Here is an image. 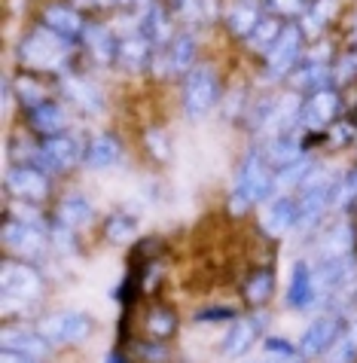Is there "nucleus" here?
Segmentation results:
<instances>
[{"mask_svg":"<svg viewBox=\"0 0 357 363\" xmlns=\"http://www.w3.org/2000/svg\"><path fill=\"white\" fill-rule=\"evenodd\" d=\"M70 52H74V43L49 31L46 25H34L18 40V62L34 74H65Z\"/></svg>","mask_w":357,"mask_h":363,"instance_id":"1","label":"nucleus"},{"mask_svg":"<svg viewBox=\"0 0 357 363\" xmlns=\"http://www.w3.org/2000/svg\"><path fill=\"white\" fill-rule=\"evenodd\" d=\"M217 98H220V79L214 74V67L196 65L187 77H183L180 101H183L187 116H192V119L208 116L214 110V104H217Z\"/></svg>","mask_w":357,"mask_h":363,"instance_id":"2","label":"nucleus"},{"mask_svg":"<svg viewBox=\"0 0 357 363\" xmlns=\"http://www.w3.org/2000/svg\"><path fill=\"white\" fill-rule=\"evenodd\" d=\"M40 330L53 345H83L95 333V318L79 308H61L40 320Z\"/></svg>","mask_w":357,"mask_h":363,"instance_id":"3","label":"nucleus"},{"mask_svg":"<svg viewBox=\"0 0 357 363\" xmlns=\"http://www.w3.org/2000/svg\"><path fill=\"white\" fill-rule=\"evenodd\" d=\"M0 290H4V299H16L18 306H28V302H37L43 296V275L28 259H4Z\"/></svg>","mask_w":357,"mask_h":363,"instance_id":"4","label":"nucleus"},{"mask_svg":"<svg viewBox=\"0 0 357 363\" xmlns=\"http://www.w3.org/2000/svg\"><path fill=\"white\" fill-rule=\"evenodd\" d=\"M302 52H305L302 28H300V22H287L281 37L275 40V46L266 52V77L269 79H287L293 70L300 67Z\"/></svg>","mask_w":357,"mask_h":363,"instance_id":"5","label":"nucleus"},{"mask_svg":"<svg viewBox=\"0 0 357 363\" xmlns=\"http://www.w3.org/2000/svg\"><path fill=\"white\" fill-rule=\"evenodd\" d=\"M236 193H241L244 199L251 201V205H266V201L275 199V193H278V184H275V171L266 165V159L260 156V150L248 153V159L241 162Z\"/></svg>","mask_w":357,"mask_h":363,"instance_id":"6","label":"nucleus"},{"mask_svg":"<svg viewBox=\"0 0 357 363\" xmlns=\"http://www.w3.org/2000/svg\"><path fill=\"white\" fill-rule=\"evenodd\" d=\"M6 193L18 199V201H31V205H43V201L49 199V174L43 168L37 165H28V162H16L6 168Z\"/></svg>","mask_w":357,"mask_h":363,"instance_id":"7","label":"nucleus"},{"mask_svg":"<svg viewBox=\"0 0 357 363\" xmlns=\"http://www.w3.org/2000/svg\"><path fill=\"white\" fill-rule=\"evenodd\" d=\"M40 153H37V168H43L46 174L49 171H67L74 168L77 162H83V144L70 135V132H61V135H49V138H40Z\"/></svg>","mask_w":357,"mask_h":363,"instance_id":"8","label":"nucleus"},{"mask_svg":"<svg viewBox=\"0 0 357 363\" xmlns=\"http://www.w3.org/2000/svg\"><path fill=\"white\" fill-rule=\"evenodd\" d=\"M0 238H4V247L13 250L18 259H34V257H43L46 254L49 232L31 226V223H22V220H16V217L6 214Z\"/></svg>","mask_w":357,"mask_h":363,"instance_id":"9","label":"nucleus"},{"mask_svg":"<svg viewBox=\"0 0 357 363\" xmlns=\"http://www.w3.org/2000/svg\"><path fill=\"white\" fill-rule=\"evenodd\" d=\"M342 333H345V320L339 315H318L309 324V330L302 333L297 351L305 360L321 357V354H327V351L336 345V339H339Z\"/></svg>","mask_w":357,"mask_h":363,"instance_id":"10","label":"nucleus"},{"mask_svg":"<svg viewBox=\"0 0 357 363\" xmlns=\"http://www.w3.org/2000/svg\"><path fill=\"white\" fill-rule=\"evenodd\" d=\"M339 116H342V95L336 92V89H321V92H312L302 101L300 123L309 128V132H324V128H330Z\"/></svg>","mask_w":357,"mask_h":363,"instance_id":"11","label":"nucleus"},{"mask_svg":"<svg viewBox=\"0 0 357 363\" xmlns=\"http://www.w3.org/2000/svg\"><path fill=\"white\" fill-rule=\"evenodd\" d=\"M0 348L31 360H46L49 351H53V342L43 336L40 327L34 330L28 324H13V327H4V333H0Z\"/></svg>","mask_w":357,"mask_h":363,"instance_id":"12","label":"nucleus"},{"mask_svg":"<svg viewBox=\"0 0 357 363\" xmlns=\"http://www.w3.org/2000/svg\"><path fill=\"white\" fill-rule=\"evenodd\" d=\"M40 25H46L49 31L61 34L65 40H70V43H79L89 22L83 18L77 4H70V0L67 4L65 0H55V4H46L43 9H40Z\"/></svg>","mask_w":357,"mask_h":363,"instance_id":"13","label":"nucleus"},{"mask_svg":"<svg viewBox=\"0 0 357 363\" xmlns=\"http://www.w3.org/2000/svg\"><path fill=\"white\" fill-rule=\"evenodd\" d=\"M61 95H65L70 101V107L83 110V113L89 116H98L104 113V92H101L98 83H92V79H86L83 74H61Z\"/></svg>","mask_w":357,"mask_h":363,"instance_id":"14","label":"nucleus"},{"mask_svg":"<svg viewBox=\"0 0 357 363\" xmlns=\"http://www.w3.org/2000/svg\"><path fill=\"white\" fill-rule=\"evenodd\" d=\"M297 223H300V205L290 196H275L260 211V226L272 238H284L287 232L297 229Z\"/></svg>","mask_w":357,"mask_h":363,"instance_id":"15","label":"nucleus"},{"mask_svg":"<svg viewBox=\"0 0 357 363\" xmlns=\"http://www.w3.org/2000/svg\"><path fill=\"white\" fill-rule=\"evenodd\" d=\"M196 52H199V46H196V37L192 34H177L175 40L168 43V49H162V52H156V67H159V74L162 77H168V74H183L187 77L192 67H196Z\"/></svg>","mask_w":357,"mask_h":363,"instance_id":"16","label":"nucleus"},{"mask_svg":"<svg viewBox=\"0 0 357 363\" xmlns=\"http://www.w3.org/2000/svg\"><path fill=\"white\" fill-rule=\"evenodd\" d=\"M266 330V315H248V318H236L232 327L226 330V339H223V354L226 357H241L248 354L251 345L263 336Z\"/></svg>","mask_w":357,"mask_h":363,"instance_id":"17","label":"nucleus"},{"mask_svg":"<svg viewBox=\"0 0 357 363\" xmlns=\"http://www.w3.org/2000/svg\"><path fill=\"white\" fill-rule=\"evenodd\" d=\"M119 43H116V65H122L131 74H141L147 70L153 62H156V49L150 46L147 37H141L138 31H128V34H116Z\"/></svg>","mask_w":357,"mask_h":363,"instance_id":"18","label":"nucleus"},{"mask_svg":"<svg viewBox=\"0 0 357 363\" xmlns=\"http://www.w3.org/2000/svg\"><path fill=\"white\" fill-rule=\"evenodd\" d=\"M138 34L150 40V46L162 52V49H168V43L175 37H171V18H168V9L159 4V0H153V4L144 9V13H138Z\"/></svg>","mask_w":357,"mask_h":363,"instance_id":"19","label":"nucleus"},{"mask_svg":"<svg viewBox=\"0 0 357 363\" xmlns=\"http://www.w3.org/2000/svg\"><path fill=\"white\" fill-rule=\"evenodd\" d=\"M79 43L86 46V52H89V58L95 65H104L107 67V65L116 62V43H119V37H116V31L110 25H104V22H89Z\"/></svg>","mask_w":357,"mask_h":363,"instance_id":"20","label":"nucleus"},{"mask_svg":"<svg viewBox=\"0 0 357 363\" xmlns=\"http://www.w3.org/2000/svg\"><path fill=\"white\" fill-rule=\"evenodd\" d=\"M287 86L293 92H321V89H333V65L330 62H314V58H302L300 67L287 77Z\"/></svg>","mask_w":357,"mask_h":363,"instance_id":"21","label":"nucleus"},{"mask_svg":"<svg viewBox=\"0 0 357 363\" xmlns=\"http://www.w3.org/2000/svg\"><path fill=\"white\" fill-rule=\"evenodd\" d=\"M305 153L302 140L297 138V132H281V135H266V140L260 144V156L266 159V165L272 171H278L284 165H290L293 159H300Z\"/></svg>","mask_w":357,"mask_h":363,"instance_id":"22","label":"nucleus"},{"mask_svg":"<svg viewBox=\"0 0 357 363\" xmlns=\"http://www.w3.org/2000/svg\"><path fill=\"white\" fill-rule=\"evenodd\" d=\"M318 302L314 294V278H312V266L305 259H297L290 269V281H287V306L293 311H305Z\"/></svg>","mask_w":357,"mask_h":363,"instance_id":"23","label":"nucleus"},{"mask_svg":"<svg viewBox=\"0 0 357 363\" xmlns=\"http://www.w3.org/2000/svg\"><path fill=\"white\" fill-rule=\"evenodd\" d=\"M122 159V147L114 135H95L89 138V144L83 150V165L89 171H107Z\"/></svg>","mask_w":357,"mask_h":363,"instance_id":"24","label":"nucleus"},{"mask_svg":"<svg viewBox=\"0 0 357 363\" xmlns=\"http://www.w3.org/2000/svg\"><path fill=\"white\" fill-rule=\"evenodd\" d=\"M28 125L34 128L40 138L61 135V132H67V113L61 104H55V101H43V104L28 110Z\"/></svg>","mask_w":357,"mask_h":363,"instance_id":"25","label":"nucleus"},{"mask_svg":"<svg viewBox=\"0 0 357 363\" xmlns=\"http://www.w3.org/2000/svg\"><path fill=\"white\" fill-rule=\"evenodd\" d=\"M92 217H95V208L86 196H65L55 208V220L67 229H83L92 223Z\"/></svg>","mask_w":357,"mask_h":363,"instance_id":"26","label":"nucleus"},{"mask_svg":"<svg viewBox=\"0 0 357 363\" xmlns=\"http://www.w3.org/2000/svg\"><path fill=\"white\" fill-rule=\"evenodd\" d=\"M260 6L251 4V0H236L229 9H226V28L232 31V37L238 40H248L253 34V28L260 25Z\"/></svg>","mask_w":357,"mask_h":363,"instance_id":"27","label":"nucleus"},{"mask_svg":"<svg viewBox=\"0 0 357 363\" xmlns=\"http://www.w3.org/2000/svg\"><path fill=\"white\" fill-rule=\"evenodd\" d=\"M354 245H357V235H354V226L348 220H342V223H336L324 241L318 245V257H348L354 254Z\"/></svg>","mask_w":357,"mask_h":363,"instance_id":"28","label":"nucleus"},{"mask_svg":"<svg viewBox=\"0 0 357 363\" xmlns=\"http://www.w3.org/2000/svg\"><path fill=\"white\" fill-rule=\"evenodd\" d=\"M272 294H275V272L272 269H257L244 281V299H248V306H253V308L269 302Z\"/></svg>","mask_w":357,"mask_h":363,"instance_id":"29","label":"nucleus"},{"mask_svg":"<svg viewBox=\"0 0 357 363\" xmlns=\"http://www.w3.org/2000/svg\"><path fill=\"white\" fill-rule=\"evenodd\" d=\"M135 235H138V217L135 214H128V211H116V214L107 217L104 238L110 241V245H128Z\"/></svg>","mask_w":357,"mask_h":363,"instance_id":"30","label":"nucleus"},{"mask_svg":"<svg viewBox=\"0 0 357 363\" xmlns=\"http://www.w3.org/2000/svg\"><path fill=\"white\" fill-rule=\"evenodd\" d=\"M281 31H284V25L278 22V18H275V16H266V18H260V25L253 28V34L244 40V43H248L253 52H260L263 58H266V52L275 46V40L281 37Z\"/></svg>","mask_w":357,"mask_h":363,"instance_id":"31","label":"nucleus"},{"mask_svg":"<svg viewBox=\"0 0 357 363\" xmlns=\"http://www.w3.org/2000/svg\"><path fill=\"white\" fill-rule=\"evenodd\" d=\"M314 171V159L309 153H302L300 159H293L290 165H284L275 171V184H278V189H287V186H302L305 180H309V174Z\"/></svg>","mask_w":357,"mask_h":363,"instance_id":"32","label":"nucleus"},{"mask_svg":"<svg viewBox=\"0 0 357 363\" xmlns=\"http://www.w3.org/2000/svg\"><path fill=\"white\" fill-rule=\"evenodd\" d=\"M168 4L192 25H205L217 16V0H168Z\"/></svg>","mask_w":357,"mask_h":363,"instance_id":"33","label":"nucleus"},{"mask_svg":"<svg viewBox=\"0 0 357 363\" xmlns=\"http://www.w3.org/2000/svg\"><path fill=\"white\" fill-rule=\"evenodd\" d=\"M16 95H18V104H22L25 110H31V107H37V104H43V101H49L46 95V86L40 83L37 77H31V74H18L16 77Z\"/></svg>","mask_w":357,"mask_h":363,"instance_id":"34","label":"nucleus"},{"mask_svg":"<svg viewBox=\"0 0 357 363\" xmlns=\"http://www.w3.org/2000/svg\"><path fill=\"white\" fill-rule=\"evenodd\" d=\"M147 333H150L153 339H171L177 333V315L171 308H165V306L150 308V315H147Z\"/></svg>","mask_w":357,"mask_h":363,"instance_id":"35","label":"nucleus"},{"mask_svg":"<svg viewBox=\"0 0 357 363\" xmlns=\"http://www.w3.org/2000/svg\"><path fill=\"white\" fill-rule=\"evenodd\" d=\"M354 205H357V168H348L339 180H336L333 208L336 211H351Z\"/></svg>","mask_w":357,"mask_h":363,"instance_id":"36","label":"nucleus"},{"mask_svg":"<svg viewBox=\"0 0 357 363\" xmlns=\"http://www.w3.org/2000/svg\"><path fill=\"white\" fill-rule=\"evenodd\" d=\"M330 363H354L357 360V327H345V333L336 339V345L330 348Z\"/></svg>","mask_w":357,"mask_h":363,"instance_id":"37","label":"nucleus"},{"mask_svg":"<svg viewBox=\"0 0 357 363\" xmlns=\"http://www.w3.org/2000/svg\"><path fill=\"white\" fill-rule=\"evenodd\" d=\"M131 351H135V357H138L141 363H168V360H171V351L162 345V339L135 342V345H131Z\"/></svg>","mask_w":357,"mask_h":363,"instance_id":"38","label":"nucleus"},{"mask_svg":"<svg viewBox=\"0 0 357 363\" xmlns=\"http://www.w3.org/2000/svg\"><path fill=\"white\" fill-rule=\"evenodd\" d=\"M49 241L58 247V250H65V254H77V229H67V226H61L58 220H53V226H49Z\"/></svg>","mask_w":357,"mask_h":363,"instance_id":"39","label":"nucleus"},{"mask_svg":"<svg viewBox=\"0 0 357 363\" xmlns=\"http://www.w3.org/2000/svg\"><path fill=\"white\" fill-rule=\"evenodd\" d=\"M269 9L275 16L297 22V18H302L305 9H309V0H269Z\"/></svg>","mask_w":357,"mask_h":363,"instance_id":"40","label":"nucleus"},{"mask_svg":"<svg viewBox=\"0 0 357 363\" xmlns=\"http://www.w3.org/2000/svg\"><path fill=\"white\" fill-rule=\"evenodd\" d=\"M263 348H266V354H269V360H281V357L300 354V351H297V348H293V345H290V342H287V339H278V336H269V339H266V345H263Z\"/></svg>","mask_w":357,"mask_h":363,"instance_id":"41","label":"nucleus"},{"mask_svg":"<svg viewBox=\"0 0 357 363\" xmlns=\"http://www.w3.org/2000/svg\"><path fill=\"white\" fill-rule=\"evenodd\" d=\"M354 132H357V128H354L351 123L339 119V123L330 125V140H333L336 147H345V144H351V140H354Z\"/></svg>","mask_w":357,"mask_h":363,"instance_id":"42","label":"nucleus"},{"mask_svg":"<svg viewBox=\"0 0 357 363\" xmlns=\"http://www.w3.org/2000/svg\"><path fill=\"white\" fill-rule=\"evenodd\" d=\"M162 140H165V135H162V132H150V135H147V144H150V150H153V156L165 162V159H168V147L162 144Z\"/></svg>","mask_w":357,"mask_h":363,"instance_id":"43","label":"nucleus"},{"mask_svg":"<svg viewBox=\"0 0 357 363\" xmlns=\"http://www.w3.org/2000/svg\"><path fill=\"white\" fill-rule=\"evenodd\" d=\"M196 318L199 320H236V308H205Z\"/></svg>","mask_w":357,"mask_h":363,"instance_id":"44","label":"nucleus"},{"mask_svg":"<svg viewBox=\"0 0 357 363\" xmlns=\"http://www.w3.org/2000/svg\"><path fill=\"white\" fill-rule=\"evenodd\" d=\"M248 208H253V205H251V201L244 199L241 193H236V189H232V196H229V211H232V214L238 217V214H244Z\"/></svg>","mask_w":357,"mask_h":363,"instance_id":"45","label":"nucleus"},{"mask_svg":"<svg viewBox=\"0 0 357 363\" xmlns=\"http://www.w3.org/2000/svg\"><path fill=\"white\" fill-rule=\"evenodd\" d=\"M150 4L153 0H119V9H126L128 16H138V13H144Z\"/></svg>","mask_w":357,"mask_h":363,"instance_id":"46","label":"nucleus"},{"mask_svg":"<svg viewBox=\"0 0 357 363\" xmlns=\"http://www.w3.org/2000/svg\"><path fill=\"white\" fill-rule=\"evenodd\" d=\"M77 6H89V9H116L119 0H74Z\"/></svg>","mask_w":357,"mask_h":363,"instance_id":"47","label":"nucleus"},{"mask_svg":"<svg viewBox=\"0 0 357 363\" xmlns=\"http://www.w3.org/2000/svg\"><path fill=\"white\" fill-rule=\"evenodd\" d=\"M0 363H43V360H31L22 354H13V351H4V354H0Z\"/></svg>","mask_w":357,"mask_h":363,"instance_id":"48","label":"nucleus"},{"mask_svg":"<svg viewBox=\"0 0 357 363\" xmlns=\"http://www.w3.org/2000/svg\"><path fill=\"white\" fill-rule=\"evenodd\" d=\"M107 363H128V357L119 354V351H114V354H107Z\"/></svg>","mask_w":357,"mask_h":363,"instance_id":"49","label":"nucleus"},{"mask_svg":"<svg viewBox=\"0 0 357 363\" xmlns=\"http://www.w3.org/2000/svg\"><path fill=\"white\" fill-rule=\"evenodd\" d=\"M251 4H257V6H260V4H269V0H251Z\"/></svg>","mask_w":357,"mask_h":363,"instance_id":"50","label":"nucleus"},{"mask_svg":"<svg viewBox=\"0 0 357 363\" xmlns=\"http://www.w3.org/2000/svg\"><path fill=\"white\" fill-rule=\"evenodd\" d=\"M263 363H269V360H263Z\"/></svg>","mask_w":357,"mask_h":363,"instance_id":"51","label":"nucleus"}]
</instances>
